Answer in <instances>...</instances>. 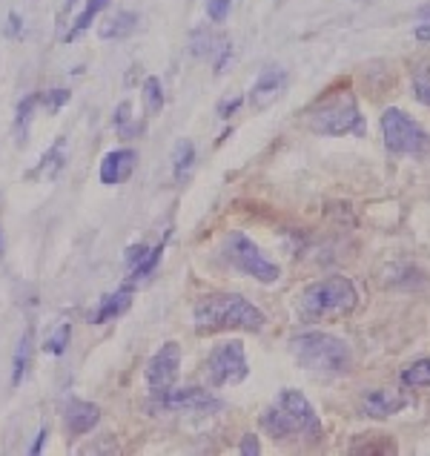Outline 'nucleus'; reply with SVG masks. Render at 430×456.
I'll return each mask as SVG.
<instances>
[{
	"label": "nucleus",
	"mask_w": 430,
	"mask_h": 456,
	"mask_svg": "<svg viewBox=\"0 0 430 456\" xmlns=\"http://www.w3.org/2000/svg\"><path fill=\"white\" fill-rule=\"evenodd\" d=\"M287 86V72L281 67H267L258 81L253 84V93H250V103L256 110H267L272 101H276Z\"/></svg>",
	"instance_id": "nucleus-12"
},
{
	"label": "nucleus",
	"mask_w": 430,
	"mask_h": 456,
	"mask_svg": "<svg viewBox=\"0 0 430 456\" xmlns=\"http://www.w3.org/2000/svg\"><path fill=\"white\" fill-rule=\"evenodd\" d=\"M410 405V396L405 390H390V387H379V390H368L359 402L361 416H370V419H387V416H396Z\"/></svg>",
	"instance_id": "nucleus-11"
},
{
	"label": "nucleus",
	"mask_w": 430,
	"mask_h": 456,
	"mask_svg": "<svg viewBox=\"0 0 430 456\" xmlns=\"http://www.w3.org/2000/svg\"><path fill=\"white\" fill-rule=\"evenodd\" d=\"M178 368H181V347L178 342H166L161 350L150 359L147 364V385L152 394H164L175 385L178 379Z\"/></svg>",
	"instance_id": "nucleus-10"
},
{
	"label": "nucleus",
	"mask_w": 430,
	"mask_h": 456,
	"mask_svg": "<svg viewBox=\"0 0 430 456\" xmlns=\"http://www.w3.org/2000/svg\"><path fill=\"white\" fill-rule=\"evenodd\" d=\"M129 110H133V107H129V101H124L121 107L115 110V124H118V126H124V124L129 121Z\"/></svg>",
	"instance_id": "nucleus-31"
},
{
	"label": "nucleus",
	"mask_w": 430,
	"mask_h": 456,
	"mask_svg": "<svg viewBox=\"0 0 430 456\" xmlns=\"http://www.w3.org/2000/svg\"><path fill=\"white\" fill-rule=\"evenodd\" d=\"M307 126L319 135H364V118L353 93H336L307 112Z\"/></svg>",
	"instance_id": "nucleus-5"
},
{
	"label": "nucleus",
	"mask_w": 430,
	"mask_h": 456,
	"mask_svg": "<svg viewBox=\"0 0 430 456\" xmlns=\"http://www.w3.org/2000/svg\"><path fill=\"white\" fill-rule=\"evenodd\" d=\"M138 29V15L135 12H118L115 18H110L107 23L101 26L98 35L103 41H121V37H129Z\"/></svg>",
	"instance_id": "nucleus-17"
},
{
	"label": "nucleus",
	"mask_w": 430,
	"mask_h": 456,
	"mask_svg": "<svg viewBox=\"0 0 430 456\" xmlns=\"http://www.w3.org/2000/svg\"><path fill=\"white\" fill-rule=\"evenodd\" d=\"M250 373V364H247L244 345L239 338H230V342L218 345L210 359H207V379L213 387H227V385H239L247 379Z\"/></svg>",
	"instance_id": "nucleus-8"
},
{
	"label": "nucleus",
	"mask_w": 430,
	"mask_h": 456,
	"mask_svg": "<svg viewBox=\"0 0 430 456\" xmlns=\"http://www.w3.org/2000/svg\"><path fill=\"white\" fill-rule=\"evenodd\" d=\"M413 37H416V41H419V44H430V23H422V26H416Z\"/></svg>",
	"instance_id": "nucleus-32"
},
{
	"label": "nucleus",
	"mask_w": 430,
	"mask_h": 456,
	"mask_svg": "<svg viewBox=\"0 0 430 456\" xmlns=\"http://www.w3.org/2000/svg\"><path fill=\"white\" fill-rule=\"evenodd\" d=\"M37 103H41V95H29L18 107V133L23 129V135H26V126H29V121H32V110L37 107Z\"/></svg>",
	"instance_id": "nucleus-26"
},
{
	"label": "nucleus",
	"mask_w": 430,
	"mask_h": 456,
	"mask_svg": "<svg viewBox=\"0 0 430 456\" xmlns=\"http://www.w3.org/2000/svg\"><path fill=\"white\" fill-rule=\"evenodd\" d=\"M29 364H32V336L26 333L20 338L18 350H15V370H12V382L20 385L26 379V373H29Z\"/></svg>",
	"instance_id": "nucleus-21"
},
{
	"label": "nucleus",
	"mask_w": 430,
	"mask_h": 456,
	"mask_svg": "<svg viewBox=\"0 0 430 456\" xmlns=\"http://www.w3.org/2000/svg\"><path fill=\"white\" fill-rule=\"evenodd\" d=\"M419 18H430V6H425V9H419Z\"/></svg>",
	"instance_id": "nucleus-34"
},
{
	"label": "nucleus",
	"mask_w": 430,
	"mask_h": 456,
	"mask_svg": "<svg viewBox=\"0 0 430 456\" xmlns=\"http://www.w3.org/2000/svg\"><path fill=\"white\" fill-rule=\"evenodd\" d=\"M296 362L312 373H347L353 368V350L333 333H302L290 342Z\"/></svg>",
	"instance_id": "nucleus-3"
},
{
	"label": "nucleus",
	"mask_w": 430,
	"mask_h": 456,
	"mask_svg": "<svg viewBox=\"0 0 430 456\" xmlns=\"http://www.w3.org/2000/svg\"><path fill=\"white\" fill-rule=\"evenodd\" d=\"M241 107V98H232V101H224V103H221V107H218V115H221V118H230V115L232 112H236Z\"/></svg>",
	"instance_id": "nucleus-30"
},
{
	"label": "nucleus",
	"mask_w": 430,
	"mask_h": 456,
	"mask_svg": "<svg viewBox=\"0 0 430 456\" xmlns=\"http://www.w3.org/2000/svg\"><path fill=\"white\" fill-rule=\"evenodd\" d=\"M356 305H359L356 284L345 276H330V279H321V281L310 284V288L302 293L298 310H302L304 319L319 322V319L347 316V313L356 310Z\"/></svg>",
	"instance_id": "nucleus-4"
},
{
	"label": "nucleus",
	"mask_w": 430,
	"mask_h": 456,
	"mask_svg": "<svg viewBox=\"0 0 430 456\" xmlns=\"http://www.w3.org/2000/svg\"><path fill=\"white\" fill-rule=\"evenodd\" d=\"M98 422H101V411H98V405H93V402L72 399L67 405V428L75 436L89 434Z\"/></svg>",
	"instance_id": "nucleus-14"
},
{
	"label": "nucleus",
	"mask_w": 430,
	"mask_h": 456,
	"mask_svg": "<svg viewBox=\"0 0 430 456\" xmlns=\"http://www.w3.org/2000/svg\"><path fill=\"white\" fill-rule=\"evenodd\" d=\"M69 338H72V328H69V324H61V328L46 338L44 350H46V354H52V356H61L63 350H67Z\"/></svg>",
	"instance_id": "nucleus-24"
},
{
	"label": "nucleus",
	"mask_w": 430,
	"mask_h": 456,
	"mask_svg": "<svg viewBox=\"0 0 430 456\" xmlns=\"http://www.w3.org/2000/svg\"><path fill=\"white\" fill-rule=\"evenodd\" d=\"M244 456H258L262 453V445H258V436L256 434H247L244 439H241V448H239Z\"/></svg>",
	"instance_id": "nucleus-29"
},
{
	"label": "nucleus",
	"mask_w": 430,
	"mask_h": 456,
	"mask_svg": "<svg viewBox=\"0 0 430 456\" xmlns=\"http://www.w3.org/2000/svg\"><path fill=\"white\" fill-rule=\"evenodd\" d=\"M155 408L169 413H213L224 408V402L204 387H169L155 394Z\"/></svg>",
	"instance_id": "nucleus-9"
},
{
	"label": "nucleus",
	"mask_w": 430,
	"mask_h": 456,
	"mask_svg": "<svg viewBox=\"0 0 430 456\" xmlns=\"http://www.w3.org/2000/svg\"><path fill=\"white\" fill-rule=\"evenodd\" d=\"M192 164H195V147H192V141H178L175 150H173V175H175L178 184L190 175Z\"/></svg>",
	"instance_id": "nucleus-18"
},
{
	"label": "nucleus",
	"mask_w": 430,
	"mask_h": 456,
	"mask_svg": "<svg viewBox=\"0 0 430 456\" xmlns=\"http://www.w3.org/2000/svg\"><path fill=\"white\" fill-rule=\"evenodd\" d=\"M46 436H49L46 431H41V434H37V439H35V445L29 448V453H35V456L41 453V451H44V442H46Z\"/></svg>",
	"instance_id": "nucleus-33"
},
{
	"label": "nucleus",
	"mask_w": 430,
	"mask_h": 456,
	"mask_svg": "<svg viewBox=\"0 0 430 456\" xmlns=\"http://www.w3.org/2000/svg\"><path fill=\"white\" fill-rule=\"evenodd\" d=\"M67 101H69V93H67V89H52V93L41 95V103H44V107H46L49 112H58Z\"/></svg>",
	"instance_id": "nucleus-28"
},
{
	"label": "nucleus",
	"mask_w": 430,
	"mask_h": 456,
	"mask_svg": "<svg viewBox=\"0 0 430 456\" xmlns=\"http://www.w3.org/2000/svg\"><path fill=\"white\" fill-rule=\"evenodd\" d=\"M135 164H138V152L135 150H115L101 161V181L107 187L124 184V181L133 175Z\"/></svg>",
	"instance_id": "nucleus-13"
},
{
	"label": "nucleus",
	"mask_w": 430,
	"mask_h": 456,
	"mask_svg": "<svg viewBox=\"0 0 430 456\" xmlns=\"http://www.w3.org/2000/svg\"><path fill=\"white\" fill-rule=\"evenodd\" d=\"M129 302H133V288H124V290H118V293L103 296V298H101V307L95 310V316H93V322H95V324H103V322L118 319L121 313L129 307Z\"/></svg>",
	"instance_id": "nucleus-16"
},
{
	"label": "nucleus",
	"mask_w": 430,
	"mask_h": 456,
	"mask_svg": "<svg viewBox=\"0 0 430 456\" xmlns=\"http://www.w3.org/2000/svg\"><path fill=\"white\" fill-rule=\"evenodd\" d=\"M224 258L241 273V276H250L262 284H272L281 279L279 265H272L262 253V247H258L253 239H247L244 232H230L224 241Z\"/></svg>",
	"instance_id": "nucleus-6"
},
{
	"label": "nucleus",
	"mask_w": 430,
	"mask_h": 456,
	"mask_svg": "<svg viewBox=\"0 0 430 456\" xmlns=\"http://www.w3.org/2000/svg\"><path fill=\"white\" fill-rule=\"evenodd\" d=\"M143 103H147V112L150 115L164 110V86H161V81L155 75L143 81Z\"/></svg>",
	"instance_id": "nucleus-23"
},
{
	"label": "nucleus",
	"mask_w": 430,
	"mask_h": 456,
	"mask_svg": "<svg viewBox=\"0 0 430 456\" xmlns=\"http://www.w3.org/2000/svg\"><path fill=\"white\" fill-rule=\"evenodd\" d=\"M192 324L199 336L218 333V330L258 333L267 324V316L239 293H210L195 302Z\"/></svg>",
	"instance_id": "nucleus-1"
},
{
	"label": "nucleus",
	"mask_w": 430,
	"mask_h": 456,
	"mask_svg": "<svg viewBox=\"0 0 430 456\" xmlns=\"http://www.w3.org/2000/svg\"><path fill=\"white\" fill-rule=\"evenodd\" d=\"M413 93L425 107H430V58L419 61L413 67Z\"/></svg>",
	"instance_id": "nucleus-22"
},
{
	"label": "nucleus",
	"mask_w": 430,
	"mask_h": 456,
	"mask_svg": "<svg viewBox=\"0 0 430 456\" xmlns=\"http://www.w3.org/2000/svg\"><path fill=\"white\" fill-rule=\"evenodd\" d=\"M227 41H221L213 32H195L192 35V52L195 55H213L215 46H224Z\"/></svg>",
	"instance_id": "nucleus-25"
},
{
	"label": "nucleus",
	"mask_w": 430,
	"mask_h": 456,
	"mask_svg": "<svg viewBox=\"0 0 430 456\" xmlns=\"http://www.w3.org/2000/svg\"><path fill=\"white\" fill-rule=\"evenodd\" d=\"M110 6V0H86V9L77 15V20H75V26L69 29V35H67V41H75L77 35H84L89 26H93V20L98 18V12H103Z\"/></svg>",
	"instance_id": "nucleus-19"
},
{
	"label": "nucleus",
	"mask_w": 430,
	"mask_h": 456,
	"mask_svg": "<svg viewBox=\"0 0 430 456\" xmlns=\"http://www.w3.org/2000/svg\"><path fill=\"white\" fill-rule=\"evenodd\" d=\"M262 425L267 428V434H272V439H293L302 436L316 442L324 436V428L316 408L310 405V399L302 394V390L284 387L276 396V402L264 411Z\"/></svg>",
	"instance_id": "nucleus-2"
},
{
	"label": "nucleus",
	"mask_w": 430,
	"mask_h": 456,
	"mask_svg": "<svg viewBox=\"0 0 430 456\" xmlns=\"http://www.w3.org/2000/svg\"><path fill=\"white\" fill-rule=\"evenodd\" d=\"M385 147L396 155H427L430 135L402 110H385L382 115Z\"/></svg>",
	"instance_id": "nucleus-7"
},
{
	"label": "nucleus",
	"mask_w": 430,
	"mask_h": 456,
	"mask_svg": "<svg viewBox=\"0 0 430 456\" xmlns=\"http://www.w3.org/2000/svg\"><path fill=\"white\" fill-rule=\"evenodd\" d=\"M207 15L213 23H224L230 15V0H207Z\"/></svg>",
	"instance_id": "nucleus-27"
},
{
	"label": "nucleus",
	"mask_w": 430,
	"mask_h": 456,
	"mask_svg": "<svg viewBox=\"0 0 430 456\" xmlns=\"http://www.w3.org/2000/svg\"><path fill=\"white\" fill-rule=\"evenodd\" d=\"M161 253H164V247H147V244L129 247L126 262H129V273H133V279H147L150 273L158 267Z\"/></svg>",
	"instance_id": "nucleus-15"
},
{
	"label": "nucleus",
	"mask_w": 430,
	"mask_h": 456,
	"mask_svg": "<svg viewBox=\"0 0 430 456\" xmlns=\"http://www.w3.org/2000/svg\"><path fill=\"white\" fill-rule=\"evenodd\" d=\"M402 385L405 387H430V359H419L408 364L405 370H402Z\"/></svg>",
	"instance_id": "nucleus-20"
}]
</instances>
